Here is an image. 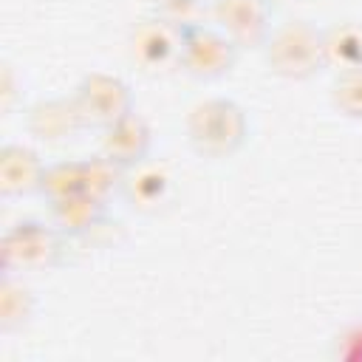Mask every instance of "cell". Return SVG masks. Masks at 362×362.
<instances>
[{"label": "cell", "mask_w": 362, "mask_h": 362, "mask_svg": "<svg viewBox=\"0 0 362 362\" xmlns=\"http://www.w3.org/2000/svg\"><path fill=\"white\" fill-rule=\"evenodd\" d=\"M238 133H240V119L223 102L206 105L195 116V139L204 141L212 150H223L229 141L238 139Z\"/></svg>", "instance_id": "cell-1"}, {"label": "cell", "mask_w": 362, "mask_h": 362, "mask_svg": "<svg viewBox=\"0 0 362 362\" xmlns=\"http://www.w3.org/2000/svg\"><path fill=\"white\" fill-rule=\"evenodd\" d=\"M51 235L37 223H20L6 238V257L14 263H40L51 255Z\"/></svg>", "instance_id": "cell-2"}, {"label": "cell", "mask_w": 362, "mask_h": 362, "mask_svg": "<svg viewBox=\"0 0 362 362\" xmlns=\"http://www.w3.org/2000/svg\"><path fill=\"white\" fill-rule=\"evenodd\" d=\"M0 173H3V187L8 192H23L37 181V161L28 150L23 147H6L0 158Z\"/></svg>", "instance_id": "cell-3"}, {"label": "cell", "mask_w": 362, "mask_h": 362, "mask_svg": "<svg viewBox=\"0 0 362 362\" xmlns=\"http://www.w3.org/2000/svg\"><path fill=\"white\" fill-rule=\"evenodd\" d=\"M187 51H189V62L195 65V71H221V68L229 62L226 45H223L218 37L206 34V31L189 34Z\"/></svg>", "instance_id": "cell-4"}, {"label": "cell", "mask_w": 362, "mask_h": 362, "mask_svg": "<svg viewBox=\"0 0 362 362\" xmlns=\"http://www.w3.org/2000/svg\"><path fill=\"white\" fill-rule=\"evenodd\" d=\"M82 102H85V110H90L96 116H116L122 110L124 93L110 79H90L82 90Z\"/></svg>", "instance_id": "cell-5"}, {"label": "cell", "mask_w": 362, "mask_h": 362, "mask_svg": "<svg viewBox=\"0 0 362 362\" xmlns=\"http://www.w3.org/2000/svg\"><path fill=\"white\" fill-rule=\"evenodd\" d=\"M107 153L116 156V158H133L141 153L144 147V130L139 122H130V119H122L110 133H107Z\"/></svg>", "instance_id": "cell-6"}, {"label": "cell", "mask_w": 362, "mask_h": 362, "mask_svg": "<svg viewBox=\"0 0 362 362\" xmlns=\"http://www.w3.org/2000/svg\"><path fill=\"white\" fill-rule=\"evenodd\" d=\"M74 113L65 110V105H40L34 110V130L42 139H59L65 130H71Z\"/></svg>", "instance_id": "cell-7"}, {"label": "cell", "mask_w": 362, "mask_h": 362, "mask_svg": "<svg viewBox=\"0 0 362 362\" xmlns=\"http://www.w3.org/2000/svg\"><path fill=\"white\" fill-rule=\"evenodd\" d=\"M221 14L240 34H249V31H255L260 25V14H257L255 0H223Z\"/></svg>", "instance_id": "cell-8"}, {"label": "cell", "mask_w": 362, "mask_h": 362, "mask_svg": "<svg viewBox=\"0 0 362 362\" xmlns=\"http://www.w3.org/2000/svg\"><path fill=\"white\" fill-rule=\"evenodd\" d=\"M139 51L147 57V59H164L167 51H170V40L164 31L158 28H144L141 37H139Z\"/></svg>", "instance_id": "cell-9"}, {"label": "cell", "mask_w": 362, "mask_h": 362, "mask_svg": "<svg viewBox=\"0 0 362 362\" xmlns=\"http://www.w3.org/2000/svg\"><path fill=\"white\" fill-rule=\"evenodd\" d=\"M342 96H345V102H351V99H356L351 107L354 110H362V74H356V76H351L345 85H342Z\"/></svg>", "instance_id": "cell-10"}]
</instances>
